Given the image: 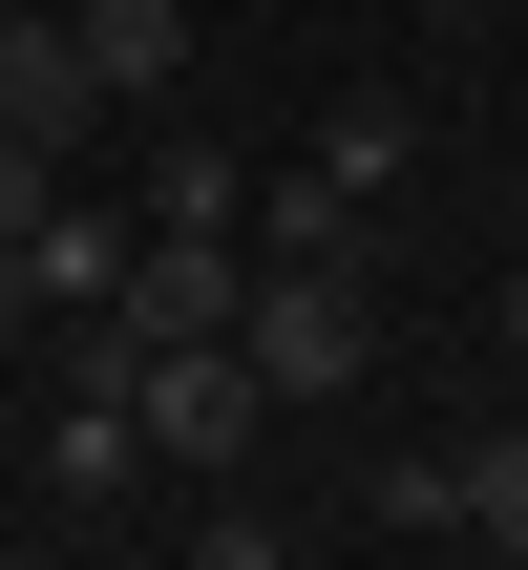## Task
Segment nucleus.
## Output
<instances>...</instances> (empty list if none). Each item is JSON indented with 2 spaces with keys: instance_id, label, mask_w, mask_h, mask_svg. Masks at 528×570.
<instances>
[{
  "instance_id": "f257e3e1",
  "label": "nucleus",
  "mask_w": 528,
  "mask_h": 570,
  "mask_svg": "<svg viewBox=\"0 0 528 570\" xmlns=\"http://www.w3.org/2000/svg\"><path fill=\"white\" fill-rule=\"evenodd\" d=\"M127 444H148L169 487H233V465L275 444V381H254L233 338H127Z\"/></svg>"
},
{
  "instance_id": "f03ea898",
  "label": "nucleus",
  "mask_w": 528,
  "mask_h": 570,
  "mask_svg": "<svg viewBox=\"0 0 528 570\" xmlns=\"http://www.w3.org/2000/svg\"><path fill=\"white\" fill-rule=\"evenodd\" d=\"M233 360H254L275 402H339V381L381 360V296H360V254H254V296H233Z\"/></svg>"
},
{
  "instance_id": "7ed1b4c3",
  "label": "nucleus",
  "mask_w": 528,
  "mask_h": 570,
  "mask_svg": "<svg viewBox=\"0 0 528 570\" xmlns=\"http://www.w3.org/2000/svg\"><path fill=\"white\" fill-rule=\"evenodd\" d=\"M233 296H254V233H127V275H106L127 338H233Z\"/></svg>"
},
{
  "instance_id": "20e7f679",
  "label": "nucleus",
  "mask_w": 528,
  "mask_h": 570,
  "mask_svg": "<svg viewBox=\"0 0 528 570\" xmlns=\"http://www.w3.org/2000/svg\"><path fill=\"white\" fill-rule=\"evenodd\" d=\"M0 127L85 169V127H106V85H85V21H63V0H0Z\"/></svg>"
},
{
  "instance_id": "39448f33",
  "label": "nucleus",
  "mask_w": 528,
  "mask_h": 570,
  "mask_svg": "<svg viewBox=\"0 0 528 570\" xmlns=\"http://www.w3.org/2000/svg\"><path fill=\"white\" fill-rule=\"evenodd\" d=\"M127 233H148V212H85V190H42V233H21V317H106Z\"/></svg>"
},
{
  "instance_id": "423d86ee",
  "label": "nucleus",
  "mask_w": 528,
  "mask_h": 570,
  "mask_svg": "<svg viewBox=\"0 0 528 570\" xmlns=\"http://www.w3.org/2000/svg\"><path fill=\"white\" fill-rule=\"evenodd\" d=\"M148 487V444H127V381H63V423H42V508H127Z\"/></svg>"
},
{
  "instance_id": "0eeeda50",
  "label": "nucleus",
  "mask_w": 528,
  "mask_h": 570,
  "mask_svg": "<svg viewBox=\"0 0 528 570\" xmlns=\"http://www.w3.org/2000/svg\"><path fill=\"white\" fill-rule=\"evenodd\" d=\"M63 21H85V85L106 106H169L190 85V0H63Z\"/></svg>"
},
{
  "instance_id": "6e6552de",
  "label": "nucleus",
  "mask_w": 528,
  "mask_h": 570,
  "mask_svg": "<svg viewBox=\"0 0 528 570\" xmlns=\"http://www.w3.org/2000/svg\"><path fill=\"white\" fill-rule=\"evenodd\" d=\"M360 529H381V550H444V529H466V444H402V465H360Z\"/></svg>"
},
{
  "instance_id": "1a4fd4ad",
  "label": "nucleus",
  "mask_w": 528,
  "mask_h": 570,
  "mask_svg": "<svg viewBox=\"0 0 528 570\" xmlns=\"http://www.w3.org/2000/svg\"><path fill=\"white\" fill-rule=\"evenodd\" d=\"M233 233H254V254H360V190H339V169L296 148V169H275V190H254Z\"/></svg>"
},
{
  "instance_id": "9d476101",
  "label": "nucleus",
  "mask_w": 528,
  "mask_h": 570,
  "mask_svg": "<svg viewBox=\"0 0 528 570\" xmlns=\"http://www.w3.org/2000/svg\"><path fill=\"white\" fill-rule=\"evenodd\" d=\"M317 169H339V190H360V212H381V190H402V169H423V106H381V85H360V106H339V127H317Z\"/></svg>"
},
{
  "instance_id": "9b49d317",
  "label": "nucleus",
  "mask_w": 528,
  "mask_h": 570,
  "mask_svg": "<svg viewBox=\"0 0 528 570\" xmlns=\"http://www.w3.org/2000/svg\"><path fill=\"white\" fill-rule=\"evenodd\" d=\"M233 212H254L233 148H169V169H148V233H233Z\"/></svg>"
},
{
  "instance_id": "f8f14e48",
  "label": "nucleus",
  "mask_w": 528,
  "mask_h": 570,
  "mask_svg": "<svg viewBox=\"0 0 528 570\" xmlns=\"http://www.w3.org/2000/svg\"><path fill=\"white\" fill-rule=\"evenodd\" d=\"M466 550H528V423L466 444Z\"/></svg>"
},
{
  "instance_id": "ddd939ff",
  "label": "nucleus",
  "mask_w": 528,
  "mask_h": 570,
  "mask_svg": "<svg viewBox=\"0 0 528 570\" xmlns=\"http://www.w3.org/2000/svg\"><path fill=\"white\" fill-rule=\"evenodd\" d=\"M42 190H63V148H21V127H0V254L42 233Z\"/></svg>"
},
{
  "instance_id": "4468645a",
  "label": "nucleus",
  "mask_w": 528,
  "mask_h": 570,
  "mask_svg": "<svg viewBox=\"0 0 528 570\" xmlns=\"http://www.w3.org/2000/svg\"><path fill=\"white\" fill-rule=\"evenodd\" d=\"M423 21H508V0H423Z\"/></svg>"
},
{
  "instance_id": "2eb2a0df",
  "label": "nucleus",
  "mask_w": 528,
  "mask_h": 570,
  "mask_svg": "<svg viewBox=\"0 0 528 570\" xmlns=\"http://www.w3.org/2000/svg\"><path fill=\"white\" fill-rule=\"evenodd\" d=\"M508 338H528V275H508Z\"/></svg>"
},
{
  "instance_id": "dca6fc26",
  "label": "nucleus",
  "mask_w": 528,
  "mask_h": 570,
  "mask_svg": "<svg viewBox=\"0 0 528 570\" xmlns=\"http://www.w3.org/2000/svg\"><path fill=\"white\" fill-rule=\"evenodd\" d=\"M0 550H21V508H0Z\"/></svg>"
}]
</instances>
